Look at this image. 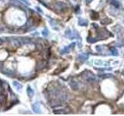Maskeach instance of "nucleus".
Listing matches in <instances>:
<instances>
[{"label":"nucleus","mask_w":124,"mask_h":116,"mask_svg":"<svg viewBox=\"0 0 124 116\" xmlns=\"http://www.w3.org/2000/svg\"><path fill=\"white\" fill-rule=\"evenodd\" d=\"M85 75L84 76V77L85 78V80H87L89 82H93L95 80V75L93 74L91 72H88V71H85Z\"/></svg>","instance_id":"f257e3e1"},{"label":"nucleus","mask_w":124,"mask_h":116,"mask_svg":"<svg viewBox=\"0 0 124 116\" xmlns=\"http://www.w3.org/2000/svg\"><path fill=\"white\" fill-rule=\"evenodd\" d=\"M54 6L55 8H57L58 10H60V11H62V10H64L67 8V5L65 4L64 2H57L54 4Z\"/></svg>","instance_id":"f03ea898"},{"label":"nucleus","mask_w":124,"mask_h":116,"mask_svg":"<svg viewBox=\"0 0 124 116\" xmlns=\"http://www.w3.org/2000/svg\"><path fill=\"white\" fill-rule=\"evenodd\" d=\"M74 45H75V43H71L70 44L69 46H68V47H65L63 50H61V54H68L72 49H73V47H74Z\"/></svg>","instance_id":"7ed1b4c3"},{"label":"nucleus","mask_w":124,"mask_h":116,"mask_svg":"<svg viewBox=\"0 0 124 116\" xmlns=\"http://www.w3.org/2000/svg\"><path fill=\"white\" fill-rule=\"evenodd\" d=\"M95 65H97V66H104V67H107V66L109 65L107 62L102 61H99V60H98V61H95Z\"/></svg>","instance_id":"20e7f679"},{"label":"nucleus","mask_w":124,"mask_h":116,"mask_svg":"<svg viewBox=\"0 0 124 116\" xmlns=\"http://www.w3.org/2000/svg\"><path fill=\"white\" fill-rule=\"evenodd\" d=\"M32 108H33V111L35 112V113H40V112H41V111H40V108L39 104H37V103L33 104V106H32Z\"/></svg>","instance_id":"39448f33"},{"label":"nucleus","mask_w":124,"mask_h":116,"mask_svg":"<svg viewBox=\"0 0 124 116\" xmlns=\"http://www.w3.org/2000/svg\"><path fill=\"white\" fill-rule=\"evenodd\" d=\"M88 58V55L87 54H82L78 56V60L81 62L85 61Z\"/></svg>","instance_id":"423d86ee"},{"label":"nucleus","mask_w":124,"mask_h":116,"mask_svg":"<svg viewBox=\"0 0 124 116\" xmlns=\"http://www.w3.org/2000/svg\"><path fill=\"white\" fill-rule=\"evenodd\" d=\"M26 92H27V94H28L29 98H32V97L33 96V94H34V91H33L32 88H31L30 87H27Z\"/></svg>","instance_id":"0eeeda50"},{"label":"nucleus","mask_w":124,"mask_h":116,"mask_svg":"<svg viewBox=\"0 0 124 116\" xmlns=\"http://www.w3.org/2000/svg\"><path fill=\"white\" fill-rule=\"evenodd\" d=\"M70 85L74 90H78V83L76 81H74V80H71V81L70 82Z\"/></svg>","instance_id":"6e6552de"},{"label":"nucleus","mask_w":124,"mask_h":116,"mask_svg":"<svg viewBox=\"0 0 124 116\" xmlns=\"http://www.w3.org/2000/svg\"><path fill=\"white\" fill-rule=\"evenodd\" d=\"M78 25L81 26H85L88 25V21L86 19H80L78 20Z\"/></svg>","instance_id":"1a4fd4ad"},{"label":"nucleus","mask_w":124,"mask_h":116,"mask_svg":"<svg viewBox=\"0 0 124 116\" xmlns=\"http://www.w3.org/2000/svg\"><path fill=\"white\" fill-rule=\"evenodd\" d=\"M10 42H11L12 45L15 46V47H19V46L21 45V43H20L19 40H11Z\"/></svg>","instance_id":"9d476101"},{"label":"nucleus","mask_w":124,"mask_h":116,"mask_svg":"<svg viewBox=\"0 0 124 116\" xmlns=\"http://www.w3.org/2000/svg\"><path fill=\"white\" fill-rule=\"evenodd\" d=\"M12 84H13V86H14L17 89V91H20L22 89V87H23V86L21 85V84H20L19 82H17V81H14L12 83Z\"/></svg>","instance_id":"9b49d317"},{"label":"nucleus","mask_w":124,"mask_h":116,"mask_svg":"<svg viewBox=\"0 0 124 116\" xmlns=\"http://www.w3.org/2000/svg\"><path fill=\"white\" fill-rule=\"evenodd\" d=\"M45 67V62H40L37 65V70H41Z\"/></svg>","instance_id":"f8f14e48"},{"label":"nucleus","mask_w":124,"mask_h":116,"mask_svg":"<svg viewBox=\"0 0 124 116\" xmlns=\"http://www.w3.org/2000/svg\"><path fill=\"white\" fill-rule=\"evenodd\" d=\"M110 1H111L110 2H111L112 4L116 7V8H119L120 4L117 1H115V0H110Z\"/></svg>","instance_id":"ddd939ff"},{"label":"nucleus","mask_w":124,"mask_h":116,"mask_svg":"<svg viewBox=\"0 0 124 116\" xmlns=\"http://www.w3.org/2000/svg\"><path fill=\"white\" fill-rule=\"evenodd\" d=\"M54 112L55 114H65L66 113V111L64 109H59V110H54Z\"/></svg>","instance_id":"4468645a"},{"label":"nucleus","mask_w":124,"mask_h":116,"mask_svg":"<svg viewBox=\"0 0 124 116\" xmlns=\"http://www.w3.org/2000/svg\"><path fill=\"white\" fill-rule=\"evenodd\" d=\"M111 52H112V54L114 55V56H117L118 55V50H116V48H111Z\"/></svg>","instance_id":"2eb2a0df"},{"label":"nucleus","mask_w":124,"mask_h":116,"mask_svg":"<svg viewBox=\"0 0 124 116\" xmlns=\"http://www.w3.org/2000/svg\"><path fill=\"white\" fill-rule=\"evenodd\" d=\"M42 34L43 35V36H45V37H47V35H48V30H47V29H45V30H43V33H42Z\"/></svg>","instance_id":"dca6fc26"},{"label":"nucleus","mask_w":124,"mask_h":116,"mask_svg":"<svg viewBox=\"0 0 124 116\" xmlns=\"http://www.w3.org/2000/svg\"><path fill=\"white\" fill-rule=\"evenodd\" d=\"M2 43H3V40H2L1 38H0V45H2Z\"/></svg>","instance_id":"f3484780"},{"label":"nucleus","mask_w":124,"mask_h":116,"mask_svg":"<svg viewBox=\"0 0 124 116\" xmlns=\"http://www.w3.org/2000/svg\"><path fill=\"white\" fill-rule=\"evenodd\" d=\"M85 1L87 2H90L92 1V0H85Z\"/></svg>","instance_id":"a211bd4d"},{"label":"nucleus","mask_w":124,"mask_h":116,"mask_svg":"<svg viewBox=\"0 0 124 116\" xmlns=\"http://www.w3.org/2000/svg\"><path fill=\"white\" fill-rule=\"evenodd\" d=\"M2 64H1V62H0V68L2 67Z\"/></svg>","instance_id":"6ab92c4d"}]
</instances>
